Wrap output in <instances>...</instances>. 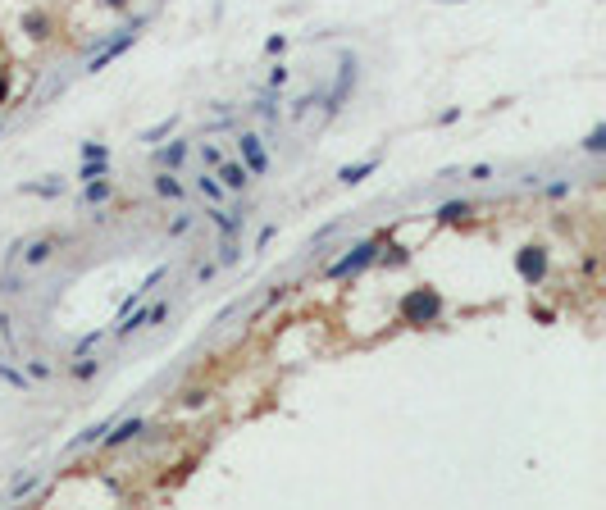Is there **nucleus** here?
<instances>
[{"mask_svg": "<svg viewBox=\"0 0 606 510\" xmlns=\"http://www.w3.org/2000/svg\"><path fill=\"white\" fill-rule=\"evenodd\" d=\"M397 310H401V324H433L442 315V296L438 287H410Z\"/></svg>", "mask_w": 606, "mask_h": 510, "instance_id": "1", "label": "nucleus"}, {"mask_svg": "<svg viewBox=\"0 0 606 510\" xmlns=\"http://www.w3.org/2000/svg\"><path fill=\"white\" fill-rule=\"evenodd\" d=\"M356 55L351 51H342L338 55V82H333V91H329V114H338L342 105H347V96L356 91Z\"/></svg>", "mask_w": 606, "mask_h": 510, "instance_id": "2", "label": "nucleus"}, {"mask_svg": "<svg viewBox=\"0 0 606 510\" xmlns=\"http://www.w3.org/2000/svg\"><path fill=\"white\" fill-rule=\"evenodd\" d=\"M374 260H378V242H360V246H351L338 264H333L329 278H351V273H360L365 264H374Z\"/></svg>", "mask_w": 606, "mask_h": 510, "instance_id": "3", "label": "nucleus"}, {"mask_svg": "<svg viewBox=\"0 0 606 510\" xmlns=\"http://www.w3.org/2000/svg\"><path fill=\"white\" fill-rule=\"evenodd\" d=\"M515 273L529 287H538L542 278H547V251L542 246H520V255H515Z\"/></svg>", "mask_w": 606, "mask_h": 510, "instance_id": "4", "label": "nucleus"}, {"mask_svg": "<svg viewBox=\"0 0 606 510\" xmlns=\"http://www.w3.org/2000/svg\"><path fill=\"white\" fill-rule=\"evenodd\" d=\"M237 151H242V164H246V174L260 178L269 169V155H265V141L255 137V132H237Z\"/></svg>", "mask_w": 606, "mask_h": 510, "instance_id": "5", "label": "nucleus"}, {"mask_svg": "<svg viewBox=\"0 0 606 510\" xmlns=\"http://www.w3.org/2000/svg\"><path fill=\"white\" fill-rule=\"evenodd\" d=\"M142 23H146V19H137V23H133V28H128V33H119V37H114V42H105V46H100V51H96V55H91V64H87V69H91V73H100V69L110 64L114 55H123V51H128V46H133V42H137V28H142Z\"/></svg>", "mask_w": 606, "mask_h": 510, "instance_id": "6", "label": "nucleus"}, {"mask_svg": "<svg viewBox=\"0 0 606 510\" xmlns=\"http://www.w3.org/2000/svg\"><path fill=\"white\" fill-rule=\"evenodd\" d=\"M210 174L223 183V192H228V196H232V192H246V183H251V174H246V164H242V160H219L214 169H210Z\"/></svg>", "mask_w": 606, "mask_h": 510, "instance_id": "7", "label": "nucleus"}, {"mask_svg": "<svg viewBox=\"0 0 606 510\" xmlns=\"http://www.w3.org/2000/svg\"><path fill=\"white\" fill-rule=\"evenodd\" d=\"M187 155H192V146L187 141H169V146H155V155H151V164L155 169H183V164H187Z\"/></svg>", "mask_w": 606, "mask_h": 510, "instance_id": "8", "label": "nucleus"}, {"mask_svg": "<svg viewBox=\"0 0 606 510\" xmlns=\"http://www.w3.org/2000/svg\"><path fill=\"white\" fill-rule=\"evenodd\" d=\"M23 251V269H42V264H50V255L59 251V242L55 237H37V242H28V246H19Z\"/></svg>", "mask_w": 606, "mask_h": 510, "instance_id": "9", "label": "nucleus"}, {"mask_svg": "<svg viewBox=\"0 0 606 510\" xmlns=\"http://www.w3.org/2000/svg\"><path fill=\"white\" fill-rule=\"evenodd\" d=\"M378 169V155H369V160H360V164H347V169H338V183H347V187H356V183H365V178Z\"/></svg>", "mask_w": 606, "mask_h": 510, "instance_id": "10", "label": "nucleus"}, {"mask_svg": "<svg viewBox=\"0 0 606 510\" xmlns=\"http://www.w3.org/2000/svg\"><path fill=\"white\" fill-rule=\"evenodd\" d=\"M151 183H155V192L165 196V201H183V196H187V187H183V183L174 178V169H160V174L151 178Z\"/></svg>", "mask_w": 606, "mask_h": 510, "instance_id": "11", "label": "nucleus"}, {"mask_svg": "<svg viewBox=\"0 0 606 510\" xmlns=\"http://www.w3.org/2000/svg\"><path fill=\"white\" fill-rule=\"evenodd\" d=\"M142 428H146L142 419H123V424H114V433L105 428V446H123V442H133V437L142 433Z\"/></svg>", "mask_w": 606, "mask_h": 510, "instance_id": "12", "label": "nucleus"}, {"mask_svg": "<svg viewBox=\"0 0 606 510\" xmlns=\"http://www.w3.org/2000/svg\"><path fill=\"white\" fill-rule=\"evenodd\" d=\"M196 192L205 196L210 206H223V201H228V192H223V183L214 174H205V169H201V178H196Z\"/></svg>", "mask_w": 606, "mask_h": 510, "instance_id": "13", "label": "nucleus"}, {"mask_svg": "<svg viewBox=\"0 0 606 510\" xmlns=\"http://www.w3.org/2000/svg\"><path fill=\"white\" fill-rule=\"evenodd\" d=\"M110 178H91L87 187H82V201H87V206H100V201H110Z\"/></svg>", "mask_w": 606, "mask_h": 510, "instance_id": "14", "label": "nucleus"}, {"mask_svg": "<svg viewBox=\"0 0 606 510\" xmlns=\"http://www.w3.org/2000/svg\"><path fill=\"white\" fill-rule=\"evenodd\" d=\"M174 123H178V114H169V119H160V123H151L146 132H137V141H146V146H155L160 137H169L174 132Z\"/></svg>", "mask_w": 606, "mask_h": 510, "instance_id": "15", "label": "nucleus"}, {"mask_svg": "<svg viewBox=\"0 0 606 510\" xmlns=\"http://www.w3.org/2000/svg\"><path fill=\"white\" fill-rule=\"evenodd\" d=\"M37 483H42V474H19V478L10 483V492H5V497H14V501H19V497H33Z\"/></svg>", "mask_w": 606, "mask_h": 510, "instance_id": "16", "label": "nucleus"}, {"mask_svg": "<svg viewBox=\"0 0 606 510\" xmlns=\"http://www.w3.org/2000/svg\"><path fill=\"white\" fill-rule=\"evenodd\" d=\"M105 428H110V419H100V424H91V428H82V433H77L73 442H68V451H77V446H91L100 433H105Z\"/></svg>", "mask_w": 606, "mask_h": 510, "instance_id": "17", "label": "nucleus"}, {"mask_svg": "<svg viewBox=\"0 0 606 510\" xmlns=\"http://www.w3.org/2000/svg\"><path fill=\"white\" fill-rule=\"evenodd\" d=\"M438 219L442 224H461V219H470V206H465V201H447V206L438 210Z\"/></svg>", "mask_w": 606, "mask_h": 510, "instance_id": "18", "label": "nucleus"}, {"mask_svg": "<svg viewBox=\"0 0 606 510\" xmlns=\"http://www.w3.org/2000/svg\"><path fill=\"white\" fill-rule=\"evenodd\" d=\"M28 196H59L64 192V178H50V183H23Z\"/></svg>", "mask_w": 606, "mask_h": 510, "instance_id": "19", "label": "nucleus"}, {"mask_svg": "<svg viewBox=\"0 0 606 510\" xmlns=\"http://www.w3.org/2000/svg\"><path fill=\"white\" fill-rule=\"evenodd\" d=\"M0 379L10 383V388H19V392H28V388H33V383H28V374H23V370H14V365H5V360H0Z\"/></svg>", "mask_w": 606, "mask_h": 510, "instance_id": "20", "label": "nucleus"}, {"mask_svg": "<svg viewBox=\"0 0 606 510\" xmlns=\"http://www.w3.org/2000/svg\"><path fill=\"white\" fill-rule=\"evenodd\" d=\"M584 151H588V155H602V151H606V123H597V128L584 137Z\"/></svg>", "mask_w": 606, "mask_h": 510, "instance_id": "21", "label": "nucleus"}, {"mask_svg": "<svg viewBox=\"0 0 606 510\" xmlns=\"http://www.w3.org/2000/svg\"><path fill=\"white\" fill-rule=\"evenodd\" d=\"M210 219L219 224V233H223V237H232V233L242 228V219H237V215H228V210H214V215H210Z\"/></svg>", "mask_w": 606, "mask_h": 510, "instance_id": "22", "label": "nucleus"}, {"mask_svg": "<svg viewBox=\"0 0 606 510\" xmlns=\"http://www.w3.org/2000/svg\"><path fill=\"white\" fill-rule=\"evenodd\" d=\"M105 169H110V160H82V183H91V178H105Z\"/></svg>", "mask_w": 606, "mask_h": 510, "instance_id": "23", "label": "nucleus"}, {"mask_svg": "<svg viewBox=\"0 0 606 510\" xmlns=\"http://www.w3.org/2000/svg\"><path fill=\"white\" fill-rule=\"evenodd\" d=\"M23 28H28V33H33V37H46V28H50V19H46V14H23Z\"/></svg>", "mask_w": 606, "mask_h": 510, "instance_id": "24", "label": "nucleus"}, {"mask_svg": "<svg viewBox=\"0 0 606 510\" xmlns=\"http://www.w3.org/2000/svg\"><path fill=\"white\" fill-rule=\"evenodd\" d=\"M219 160H223V151H219V146H214V141H201V164H205V169H214Z\"/></svg>", "mask_w": 606, "mask_h": 510, "instance_id": "25", "label": "nucleus"}, {"mask_svg": "<svg viewBox=\"0 0 606 510\" xmlns=\"http://www.w3.org/2000/svg\"><path fill=\"white\" fill-rule=\"evenodd\" d=\"M82 160H110V151L100 141H82Z\"/></svg>", "mask_w": 606, "mask_h": 510, "instance_id": "26", "label": "nucleus"}, {"mask_svg": "<svg viewBox=\"0 0 606 510\" xmlns=\"http://www.w3.org/2000/svg\"><path fill=\"white\" fill-rule=\"evenodd\" d=\"M96 370H100L96 360H82V356H77V365H73V379H96Z\"/></svg>", "mask_w": 606, "mask_h": 510, "instance_id": "27", "label": "nucleus"}, {"mask_svg": "<svg viewBox=\"0 0 606 510\" xmlns=\"http://www.w3.org/2000/svg\"><path fill=\"white\" fill-rule=\"evenodd\" d=\"M100 337H105V333L96 328V333H87V337H82V342H77L73 351H77V356H87V351H96V347H100Z\"/></svg>", "mask_w": 606, "mask_h": 510, "instance_id": "28", "label": "nucleus"}, {"mask_svg": "<svg viewBox=\"0 0 606 510\" xmlns=\"http://www.w3.org/2000/svg\"><path fill=\"white\" fill-rule=\"evenodd\" d=\"M255 109H260V119H265V123H278V105H274V96H265Z\"/></svg>", "mask_w": 606, "mask_h": 510, "instance_id": "29", "label": "nucleus"}, {"mask_svg": "<svg viewBox=\"0 0 606 510\" xmlns=\"http://www.w3.org/2000/svg\"><path fill=\"white\" fill-rule=\"evenodd\" d=\"M223 255H219V264H237V242H232V237H223Z\"/></svg>", "mask_w": 606, "mask_h": 510, "instance_id": "30", "label": "nucleus"}, {"mask_svg": "<svg viewBox=\"0 0 606 510\" xmlns=\"http://www.w3.org/2000/svg\"><path fill=\"white\" fill-rule=\"evenodd\" d=\"M187 228H192V215H178L174 224H169V237H183Z\"/></svg>", "mask_w": 606, "mask_h": 510, "instance_id": "31", "label": "nucleus"}, {"mask_svg": "<svg viewBox=\"0 0 606 510\" xmlns=\"http://www.w3.org/2000/svg\"><path fill=\"white\" fill-rule=\"evenodd\" d=\"M0 337H5L10 347H19V337H14V319H10V315H0Z\"/></svg>", "mask_w": 606, "mask_h": 510, "instance_id": "32", "label": "nucleus"}, {"mask_svg": "<svg viewBox=\"0 0 606 510\" xmlns=\"http://www.w3.org/2000/svg\"><path fill=\"white\" fill-rule=\"evenodd\" d=\"M265 51H269V55H283V51H287V37H283V33H278V37H269V42H265Z\"/></svg>", "mask_w": 606, "mask_h": 510, "instance_id": "33", "label": "nucleus"}, {"mask_svg": "<svg viewBox=\"0 0 606 510\" xmlns=\"http://www.w3.org/2000/svg\"><path fill=\"white\" fill-rule=\"evenodd\" d=\"M470 178H474V183H488V178H493V164H474Z\"/></svg>", "mask_w": 606, "mask_h": 510, "instance_id": "34", "label": "nucleus"}, {"mask_svg": "<svg viewBox=\"0 0 606 510\" xmlns=\"http://www.w3.org/2000/svg\"><path fill=\"white\" fill-rule=\"evenodd\" d=\"M28 370H33L37 379H50V374H55V370H50V360H33V365H28Z\"/></svg>", "mask_w": 606, "mask_h": 510, "instance_id": "35", "label": "nucleus"}, {"mask_svg": "<svg viewBox=\"0 0 606 510\" xmlns=\"http://www.w3.org/2000/svg\"><path fill=\"white\" fill-rule=\"evenodd\" d=\"M547 196H551V201H565V196H570V183H551Z\"/></svg>", "mask_w": 606, "mask_h": 510, "instance_id": "36", "label": "nucleus"}, {"mask_svg": "<svg viewBox=\"0 0 606 510\" xmlns=\"http://www.w3.org/2000/svg\"><path fill=\"white\" fill-rule=\"evenodd\" d=\"M283 82H287V69H283V64H278V69H274V73H269V87H274V91H278V87H283Z\"/></svg>", "mask_w": 606, "mask_h": 510, "instance_id": "37", "label": "nucleus"}, {"mask_svg": "<svg viewBox=\"0 0 606 510\" xmlns=\"http://www.w3.org/2000/svg\"><path fill=\"white\" fill-rule=\"evenodd\" d=\"M10 100V78H0V105Z\"/></svg>", "mask_w": 606, "mask_h": 510, "instance_id": "38", "label": "nucleus"}, {"mask_svg": "<svg viewBox=\"0 0 606 510\" xmlns=\"http://www.w3.org/2000/svg\"><path fill=\"white\" fill-rule=\"evenodd\" d=\"M442 5H456V0H442Z\"/></svg>", "mask_w": 606, "mask_h": 510, "instance_id": "39", "label": "nucleus"}]
</instances>
